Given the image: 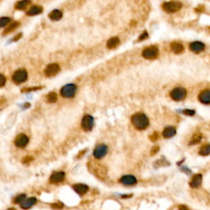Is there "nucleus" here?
<instances>
[{"mask_svg":"<svg viewBox=\"0 0 210 210\" xmlns=\"http://www.w3.org/2000/svg\"><path fill=\"white\" fill-rule=\"evenodd\" d=\"M132 122L133 126L137 130L146 129L149 125V118L144 114V113H136L132 117Z\"/></svg>","mask_w":210,"mask_h":210,"instance_id":"f257e3e1","label":"nucleus"},{"mask_svg":"<svg viewBox=\"0 0 210 210\" xmlns=\"http://www.w3.org/2000/svg\"><path fill=\"white\" fill-rule=\"evenodd\" d=\"M43 12V8L42 7L40 6H33L31 7L29 10L27 11V13H26V15L27 16H35L38 15V14H40L41 13Z\"/></svg>","mask_w":210,"mask_h":210,"instance_id":"aec40b11","label":"nucleus"},{"mask_svg":"<svg viewBox=\"0 0 210 210\" xmlns=\"http://www.w3.org/2000/svg\"><path fill=\"white\" fill-rule=\"evenodd\" d=\"M60 71V67L58 66V64L53 63L50 64L49 66L45 68V73L47 77H53L56 74H57Z\"/></svg>","mask_w":210,"mask_h":210,"instance_id":"9b49d317","label":"nucleus"},{"mask_svg":"<svg viewBox=\"0 0 210 210\" xmlns=\"http://www.w3.org/2000/svg\"><path fill=\"white\" fill-rule=\"evenodd\" d=\"M31 161H33V158L32 157H26L24 158V159H22V163H23V164H30Z\"/></svg>","mask_w":210,"mask_h":210,"instance_id":"f704fd0d","label":"nucleus"},{"mask_svg":"<svg viewBox=\"0 0 210 210\" xmlns=\"http://www.w3.org/2000/svg\"><path fill=\"white\" fill-rule=\"evenodd\" d=\"M119 43H120V40H119V39L117 37H113V38L109 39L108 40V42H107V47L110 49H115L116 47L118 46Z\"/></svg>","mask_w":210,"mask_h":210,"instance_id":"5701e85b","label":"nucleus"},{"mask_svg":"<svg viewBox=\"0 0 210 210\" xmlns=\"http://www.w3.org/2000/svg\"><path fill=\"white\" fill-rule=\"evenodd\" d=\"M181 3L176 1H171V2H166L163 4V9L165 12L169 13H176L181 8Z\"/></svg>","mask_w":210,"mask_h":210,"instance_id":"7ed1b4c3","label":"nucleus"},{"mask_svg":"<svg viewBox=\"0 0 210 210\" xmlns=\"http://www.w3.org/2000/svg\"><path fill=\"white\" fill-rule=\"evenodd\" d=\"M19 26H20L19 21H13V22L10 23V25H9V26H8L6 29H5L3 34L7 35V34H8V33H11V32H13L14 30H16V29H17V28Z\"/></svg>","mask_w":210,"mask_h":210,"instance_id":"393cba45","label":"nucleus"},{"mask_svg":"<svg viewBox=\"0 0 210 210\" xmlns=\"http://www.w3.org/2000/svg\"><path fill=\"white\" fill-rule=\"evenodd\" d=\"M27 72L26 70L20 69L15 72V73L13 76V81L16 84H21L25 82L27 80Z\"/></svg>","mask_w":210,"mask_h":210,"instance_id":"0eeeda50","label":"nucleus"},{"mask_svg":"<svg viewBox=\"0 0 210 210\" xmlns=\"http://www.w3.org/2000/svg\"><path fill=\"white\" fill-rule=\"evenodd\" d=\"M94 127V118L90 115H85L81 121V127L85 132H90Z\"/></svg>","mask_w":210,"mask_h":210,"instance_id":"6e6552de","label":"nucleus"},{"mask_svg":"<svg viewBox=\"0 0 210 210\" xmlns=\"http://www.w3.org/2000/svg\"><path fill=\"white\" fill-rule=\"evenodd\" d=\"M158 150H159V147H158V146L153 147V149H152V150H151V154H152V155L155 154V153H157Z\"/></svg>","mask_w":210,"mask_h":210,"instance_id":"4c0bfd02","label":"nucleus"},{"mask_svg":"<svg viewBox=\"0 0 210 210\" xmlns=\"http://www.w3.org/2000/svg\"><path fill=\"white\" fill-rule=\"evenodd\" d=\"M148 36H149V35H148V33H147L146 31L143 32L142 34L140 35V37H139V41L144 40H145V39L148 38Z\"/></svg>","mask_w":210,"mask_h":210,"instance_id":"72a5a7b5","label":"nucleus"},{"mask_svg":"<svg viewBox=\"0 0 210 210\" xmlns=\"http://www.w3.org/2000/svg\"><path fill=\"white\" fill-rule=\"evenodd\" d=\"M88 166H89V168L94 174L97 176L99 178L104 179L107 176V169L103 165H100V164H88Z\"/></svg>","mask_w":210,"mask_h":210,"instance_id":"f03ea898","label":"nucleus"},{"mask_svg":"<svg viewBox=\"0 0 210 210\" xmlns=\"http://www.w3.org/2000/svg\"><path fill=\"white\" fill-rule=\"evenodd\" d=\"M204 49H205V45L200 41H195L190 45V49L194 53H200V52L204 51Z\"/></svg>","mask_w":210,"mask_h":210,"instance_id":"ddd939ff","label":"nucleus"},{"mask_svg":"<svg viewBox=\"0 0 210 210\" xmlns=\"http://www.w3.org/2000/svg\"><path fill=\"white\" fill-rule=\"evenodd\" d=\"M198 99L202 104H210V90L206 89L201 91L198 96Z\"/></svg>","mask_w":210,"mask_h":210,"instance_id":"2eb2a0df","label":"nucleus"},{"mask_svg":"<svg viewBox=\"0 0 210 210\" xmlns=\"http://www.w3.org/2000/svg\"><path fill=\"white\" fill-rule=\"evenodd\" d=\"M201 139H202L201 135H195L193 138H192V140L190 142V144H197V143H199L200 140H201Z\"/></svg>","mask_w":210,"mask_h":210,"instance_id":"c756f323","label":"nucleus"},{"mask_svg":"<svg viewBox=\"0 0 210 210\" xmlns=\"http://www.w3.org/2000/svg\"><path fill=\"white\" fill-rule=\"evenodd\" d=\"M183 113L188 115V116H193L195 114V111L192 110V109H185V110H183Z\"/></svg>","mask_w":210,"mask_h":210,"instance_id":"2f4dec72","label":"nucleus"},{"mask_svg":"<svg viewBox=\"0 0 210 210\" xmlns=\"http://www.w3.org/2000/svg\"><path fill=\"white\" fill-rule=\"evenodd\" d=\"M51 206L53 208H62L63 207V204H61V203H54Z\"/></svg>","mask_w":210,"mask_h":210,"instance_id":"c9c22d12","label":"nucleus"},{"mask_svg":"<svg viewBox=\"0 0 210 210\" xmlns=\"http://www.w3.org/2000/svg\"><path fill=\"white\" fill-rule=\"evenodd\" d=\"M26 199V195L25 194H22V195H18L17 197H16L13 200V202L15 203V204H21V202L23 201L24 200Z\"/></svg>","mask_w":210,"mask_h":210,"instance_id":"c85d7f7f","label":"nucleus"},{"mask_svg":"<svg viewBox=\"0 0 210 210\" xmlns=\"http://www.w3.org/2000/svg\"><path fill=\"white\" fill-rule=\"evenodd\" d=\"M30 3V0H21L17 2L15 5V8L17 10H24L27 8V6Z\"/></svg>","mask_w":210,"mask_h":210,"instance_id":"b1692460","label":"nucleus"},{"mask_svg":"<svg viewBox=\"0 0 210 210\" xmlns=\"http://www.w3.org/2000/svg\"><path fill=\"white\" fill-rule=\"evenodd\" d=\"M202 184V175L201 174H196L192 177L190 186L192 188H198L200 187Z\"/></svg>","mask_w":210,"mask_h":210,"instance_id":"f3484780","label":"nucleus"},{"mask_svg":"<svg viewBox=\"0 0 210 210\" xmlns=\"http://www.w3.org/2000/svg\"><path fill=\"white\" fill-rule=\"evenodd\" d=\"M6 82V77L3 74H0V87H3Z\"/></svg>","mask_w":210,"mask_h":210,"instance_id":"473e14b6","label":"nucleus"},{"mask_svg":"<svg viewBox=\"0 0 210 210\" xmlns=\"http://www.w3.org/2000/svg\"><path fill=\"white\" fill-rule=\"evenodd\" d=\"M42 86H37V87H30V88H24L21 89L22 92H31V91H36V90H40L42 89Z\"/></svg>","mask_w":210,"mask_h":210,"instance_id":"7c9ffc66","label":"nucleus"},{"mask_svg":"<svg viewBox=\"0 0 210 210\" xmlns=\"http://www.w3.org/2000/svg\"><path fill=\"white\" fill-rule=\"evenodd\" d=\"M29 142V138L25 134H20L16 137L15 144L19 148H25Z\"/></svg>","mask_w":210,"mask_h":210,"instance_id":"9d476101","label":"nucleus"},{"mask_svg":"<svg viewBox=\"0 0 210 210\" xmlns=\"http://www.w3.org/2000/svg\"><path fill=\"white\" fill-rule=\"evenodd\" d=\"M159 55V49L155 46L147 47L143 50L142 56L146 59H154Z\"/></svg>","mask_w":210,"mask_h":210,"instance_id":"423d86ee","label":"nucleus"},{"mask_svg":"<svg viewBox=\"0 0 210 210\" xmlns=\"http://www.w3.org/2000/svg\"><path fill=\"white\" fill-rule=\"evenodd\" d=\"M37 203V200H36V198L35 197H31L30 199H27V200H25L21 202V208H24V209H27V208H31L32 206L35 205V204Z\"/></svg>","mask_w":210,"mask_h":210,"instance_id":"dca6fc26","label":"nucleus"},{"mask_svg":"<svg viewBox=\"0 0 210 210\" xmlns=\"http://www.w3.org/2000/svg\"><path fill=\"white\" fill-rule=\"evenodd\" d=\"M11 22V18L10 17H3L0 18V28H3L6 26L7 25H8Z\"/></svg>","mask_w":210,"mask_h":210,"instance_id":"cd10ccee","label":"nucleus"},{"mask_svg":"<svg viewBox=\"0 0 210 210\" xmlns=\"http://www.w3.org/2000/svg\"><path fill=\"white\" fill-rule=\"evenodd\" d=\"M21 35H22V34H21V33H20V34L17 35L16 36V37H14V38H13V41H17V40H19V39L21 37Z\"/></svg>","mask_w":210,"mask_h":210,"instance_id":"58836bf2","label":"nucleus"},{"mask_svg":"<svg viewBox=\"0 0 210 210\" xmlns=\"http://www.w3.org/2000/svg\"><path fill=\"white\" fill-rule=\"evenodd\" d=\"M49 17L52 21H58L62 17V13L58 9H54L49 13Z\"/></svg>","mask_w":210,"mask_h":210,"instance_id":"412c9836","label":"nucleus"},{"mask_svg":"<svg viewBox=\"0 0 210 210\" xmlns=\"http://www.w3.org/2000/svg\"><path fill=\"white\" fill-rule=\"evenodd\" d=\"M176 130L174 127H168L164 130L163 132V136H164V138L166 139H169L172 138L173 136L176 135Z\"/></svg>","mask_w":210,"mask_h":210,"instance_id":"6ab92c4d","label":"nucleus"},{"mask_svg":"<svg viewBox=\"0 0 210 210\" xmlns=\"http://www.w3.org/2000/svg\"><path fill=\"white\" fill-rule=\"evenodd\" d=\"M108 152V147L105 144H100L94 150V156L97 159L104 158Z\"/></svg>","mask_w":210,"mask_h":210,"instance_id":"1a4fd4ad","label":"nucleus"},{"mask_svg":"<svg viewBox=\"0 0 210 210\" xmlns=\"http://www.w3.org/2000/svg\"><path fill=\"white\" fill-rule=\"evenodd\" d=\"M200 154L202 156H207L210 154V144H205L200 149Z\"/></svg>","mask_w":210,"mask_h":210,"instance_id":"a878e982","label":"nucleus"},{"mask_svg":"<svg viewBox=\"0 0 210 210\" xmlns=\"http://www.w3.org/2000/svg\"><path fill=\"white\" fill-rule=\"evenodd\" d=\"M77 85L74 84H68L61 89V95L64 98H72L77 92Z\"/></svg>","mask_w":210,"mask_h":210,"instance_id":"20e7f679","label":"nucleus"},{"mask_svg":"<svg viewBox=\"0 0 210 210\" xmlns=\"http://www.w3.org/2000/svg\"><path fill=\"white\" fill-rule=\"evenodd\" d=\"M5 102V99L3 97H0V104H2L3 103Z\"/></svg>","mask_w":210,"mask_h":210,"instance_id":"ea45409f","label":"nucleus"},{"mask_svg":"<svg viewBox=\"0 0 210 210\" xmlns=\"http://www.w3.org/2000/svg\"><path fill=\"white\" fill-rule=\"evenodd\" d=\"M64 179H65V173L63 172H56L51 175L49 180L53 184H57L63 181Z\"/></svg>","mask_w":210,"mask_h":210,"instance_id":"f8f14e48","label":"nucleus"},{"mask_svg":"<svg viewBox=\"0 0 210 210\" xmlns=\"http://www.w3.org/2000/svg\"><path fill=\"white\" fill-rule=\"evenodd\" d=\"M171 49L175 53H180L184 51V46L180 43L173 42L171 45Z\"/></svg>","mask_w":210,"mask_h":210,"instance_id":"4be33fe9","label":"nucleus"},{"mask_svg":"<svg viewBox=\"0 0 210 210\" xmlns=\"http://www.w3.org/2000/svg\"><path fill=\"white\" fill-rule=\"evenodd\" d=\"M46 100L48 103H55L57 101V94L54 92H51L46 96Z\"/></svg>","mask_w":210,"mask_h":210,"instance_id":"bb28decb","label":"nucleus"},{"mask_svg":"<svg viewBox=\"0 0 210 210\" xmlns=\"http://www.w3.org/2000/svg\"><path fill=\"white\" fill-rule=\"evenodd\" d=\"M72 188L79 195H85L89 191V187L85 184H76L72 186Z\"/></svg>","mask_w":210,"mask_h":210,"instance_id":"a211bd4d","label":"nucleus"},{"mask_svg":"<svg viewBox=\"0 0 210 210\" xmlns=\"http://www.w3.org/2000/svg\"><path fill=\"white\" fill-rule=\"evenodd\" d=\"M170 96L175 101H180L184 100L186 96V90L182 87H176L171 91Z\"/></svg>","mask_w":210,"mask_h":210,"instance_id":"39448f33","label":"nucleus"},{"mask_svg":"<svg viewBox=\"0 0 210 210\" xmlns=\"http://www.w3.org/2000/svg\"><path fill=\"white\" fill-rule=\"evenodd\" d=\"M120 182L121 184L125 185V186H133L136 185L137 182V180L134 176L132 175H127V176H123L121 179H120Z\"/></svg>","mask_w":210,"mask_h":210,"instance_id":"4468645a","label":"nucleus"},{"mask_svg":"<svg viewBox=\"0 0 210 210\" xmlns=\"http://www.w3.org/2000/svg\"><path fill=\"white\" fill-rule=\"evenodd\" d=\"M158 137H159V135H158L157 132H154V133L150 136V140H153V141H155V140H157Z\"/></svg>","mask_w":210,"mask_h":210,"instance_id":"e433bc0d","label":"nucleus"}]
</instances>
